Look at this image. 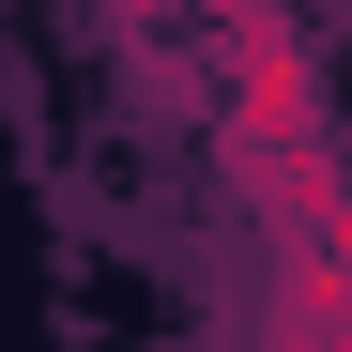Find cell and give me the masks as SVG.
I'll list each match as a JSON object with an SVG mask.
<instances>
[{
	"label": "cell",
	"mask_w": 352,
	"mask_h": 352,
	"mask_svg": "<svg viewBox=\"0 0 352 352\" xmlns=\"http://www.w3.org/2000/svg\"><path fill=\"white\" fill-rule=\"evenodd\" d=\"M276 352H352V199L322 230H291V276H276Z\"/></svg>",
	"instance_id": "7a4b0ae2"
},
{
	"label": "cell",
	"mask_w": 352,
	"mask_h": 352,
	"mask_svg": "<svg viewBox=\"0 0 352 352\" xmlns=\"http://www.w3.org/2000/svg\"><path fill=\"white\" fill-rule=\"evenodd\" d=\"M214 16V46H230V123H214V153H230V184H245L276 230H322L352 184H337V92H322V62L291 46V16L276 0H199Z\"/></svg>",
	"instance_id": "6da1fadb"
}]
</instances>
